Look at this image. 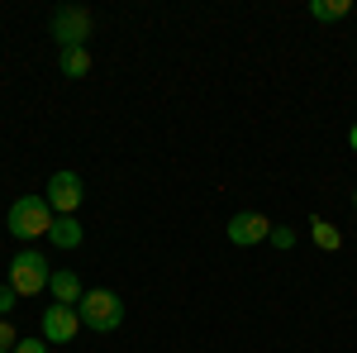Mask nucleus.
I'll list each match as a JSON object with an SVG mask.
<instances>
[{
    "label": "nucleus",
    "mask_w": 357,
    "mask_h": 353,
    "mask_svg": "<svg viewBox=\"0 0 357 353\" xmlns=\"http://www.w3.org/2000/svg\"><path fill=\"white\" fill-rule=\"evenodd\" d=\"M53 206H48V196H20L15 206H10V234L15 239H48V229H53Z\"/></svg>",
    "instance_id": "obj_1"
},
{
    "label": "nucleus",
    "mask_w": 357,
    "mask_h": 353,
    "mask_svg": "<svg viewBox=\"0 0 357 353\" xmlns=\"http://www.w3.org/2000/svg\"><path fill=\"white\" fill-rule=\"evenodd\" d=\"M77 315H82L86 329L110 334V329L124 325V301H119V291H110V287H91V291L77 301Z\"/></svg>",
    "instance_id": "obj_2"
},
{
    "label": "nucleus",
    "mask_w": 357,
    "mask_h": 353,
    "mask_svg": "<svg viewBox=\"0 0 357 353\" xmlns=\"http://www.w3.org/2000/svg\"><path fill=\"white\" fill-rule=\"evenodd\" d=\"M48 282H53V263L38 248L15 253V263L5 272V287H15V296H38V291H48Z\"/></svg>",
    "instance_id": "obj_3"
},
{
    "label": "nucleus",
    "mask_w": 357,
    "mask_h": 353,
    "mask_svg": "<svg viewBox=\"0 0 357 353\" xmlns=\"http://www.w3.org/2000/svg\"><path fill=\"white\" fill-rule=\"evenodd\" d=\"M53 38H57V48H86V38H91V10H82V5H57L53 10Z\"/></svg>",
    "instance_id": "obj_4"
},
{
    "label": "nucleus",
    "mask_w": 357,
    "mask_h": 353,
    "mask_svg": "<svg viewBox=\"0 0 357 353\" xmlns=\"http://www.w3.org/2000/svg\"><path fill=\"white\" fill-rule=\"evenodd\" d=\"M229 244L234 248H252V244H267V234H272V219L262 215V210H238V215L229 219Z\"/></svg>",
    "instance_id": "obj_5"
},
{
    "label": "nucleus",
    "mask_w": 357,
    "mask_h": 353,
    "mask_svg": "<svg viewBox=\"0 0 357 353\" xmlns=\"http://www.w3.org/2000/svg\"><path fill=\"white\" fill-rule=\"evenodd\" d=\"M48 206H53V215H77V206H82V177L77 172H53L48 177Z\"/></svg>",
    "instance_id": "obj_6"
},
{
    "label": "nucleus",
    "mask_w": 357,
    "mask_h": 353,
    "mask_svg": "<svg viewBox=\"0 0 357 353\" xmlns=\"http://www.w3.org/2000/svg\"><path fill=\"white\" fill-rule=\"evenodd\" d=\"M77 329H82L77 305H57V301H53V305L43 310V339H48V344H72Z\"/></svg>",
    "instance_id": "obj_7"
},
{
    "label": "nucleus",
    "mask_w": 357,
    "mask_h": 353,
    "mask_svg": "<svg viewBox=\"0 0 357 353\" xmlns=\"http://www.w3.org/2000/svg\"><path fill=\"white\" fill-rule=\"evenodd\" d=\"M48 287H53V301H57V305H77V301L86 296L82 277H77V272H72V268L53 272V282H48Z\"/></svg>",
    "instance_id": "obj_8"
},
{
    "label": "nucleus",
    "mask_w": 357,
    "mask_h": 353,
    "mask_svg": "<svg viewBox=\"0 0 357 353\" xmlns=\"http://www.w3.org/2000/svg\"><path fill=\"white\" fill-rule=\"evenodd\" d=\"M48 239H53V248H67V253H72V248H82V219L77 215H57L53 219V229H48Z\"/></svg>",
    "instance_id": "obj_9"
},
{
    "label": "nucleus",
    "mask_w": 357,
    "mask_h": 353,
    "mask_svg": "<svg viewBox=\"0 0 357 353\" xmlns=\"http://www.w3.org/2000/svg\"><path fill=\"white\" fill-rule=\"evenodd\" d=\"M348 15H353V0H310V20H319V24H338Z\"/></svg>",
    "instance_id": "obj_10"
},
{
    "label": "nucleus",
    "mask_w": 357,
    "mask_h": 353,
    "mask_svg": "<svg viewBox=\"0 0 357 353\" xmlns=\"http://www.w3.org/2000/svg\"><path fill=\"white\" fill-rule=\"evenodd\" d=\"M310 239H314V244L324 248V253H338V248H343V234H338V224H329V219H310Z\"/></svg>",
    "instance_id": "obj_11"
},
{
    "label": "nucleus",
    "mask_w": 357,
    "mask_h": 353,
    "mask_svg": "<svg viewBox=\"0 0 357 353\" xmlns=\"http://www.w3.org/2000/svg\"><path fill=\"white\" fill-rule=\"evenodd\" d=\"M91 72V48H62V77H86Z\"/></svg>",
    "instance_id": "obj_12"
},
{
    "label": "nucleus",
    "mask_w": 357,
    "mask_h": 353,
    "mask_svg": "<svg viewBox=\"0 0 357 353\" xmlns=\"http://www.w3.org/2000/svg\"><path fill=\"white\" fill-rule=\"evenodd\" d=\"M267 244H272V248H281V253H286V248H296V229H286V224H272Z\"/></svg>",
    "instance_id": "obj_13"
},
{
    "label": "nucleus",
    "mask_w": 357,
    "mask_h": 353,
    "mask_svg": "<svg viewBox=\"0 0 357 353\" xmlns=\"http://www.w3.org/2000/svg\"><path fill=\"white\" fill-rule=\"evenodd\" d=\"M15 344H20L15 325H10V320H0V349H5V353H15Z\"/></svg>",
    "instance_id": "obj_14"
},
{
    "label": "nucleus",
    "mask_w": 357,
    "mask_h": 353,
    "mask_svg": "<svg viewBox=\"0 0 357 353\" xmlns=\"http://www.w3.org/2000/svg\"><path fill=\"white\" fill-rule=\"evenodd\" d=\"M15 353H48V339H20Z\"/></svg>",
    "instance_id": "obj_15"
},
{
    "label": "nucleus",
    "mask_w": 357,
    "mask_h": 353,
    "mask_svg": "<svg viewBox=\"0 0 357 353\" xmlns=\"http://www.w3.org/2000/svg\"><path fill=\"white\" fill-rule=\"evenodd\" d=\"M15 310V287H0V320Z\"/></svg>",
    "instance_id": "obj_16"
},
{
    "label": "nucleus",
    "mask_w": 357,
    "mask_h": 353,
    "mask_svg": "<svg viewBox=\"0 0 357 353\" xmlns=\"http://www.w3.org/2000/svg\"><path fill=\"white\" fill-rule=\"evenodd\" d=\"M348 143H353V153H357V124H353V129H348Z\"/></svg>",
    "instance_id": "obj_17"
},
{
    "label": "nucleus",
    "mask_w": 357,
    "mask_h": 353,
    "mask_svg": "<svg viewBox=\"0 0 357 353\" xmlns=\"http://www.w3.org/2000/svg\"><path fill=\"white\" fill-rule=\"evenodd\" d=\"M353 206H357V191H353Z\"/></svg>",
    "instance_id": "obj_18"
},
{
    "label": "nucleus",
    "mask_w": 357,
    "mask_h": 353,
    "mask_svg": "<svg viewBox=\"0 0 357 353\" xmlns=\"http://www.w3.org/2000/svg\"><path fill=\"white\" fill-rule=\"evenodd\" d=\"M0 353H5V349H0Z\"/></svg>",
    "instance_id": "obj_19"
}]
</instances>
